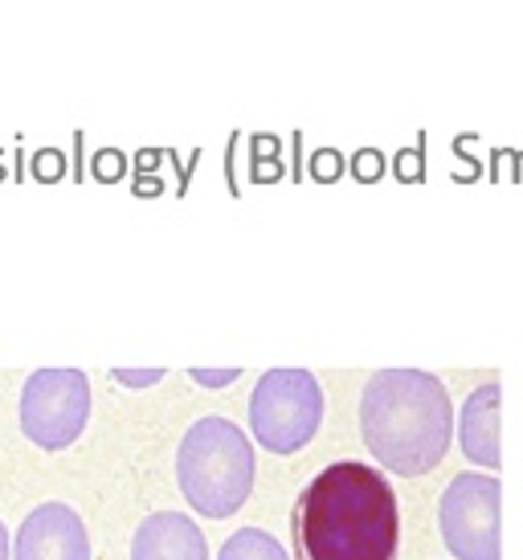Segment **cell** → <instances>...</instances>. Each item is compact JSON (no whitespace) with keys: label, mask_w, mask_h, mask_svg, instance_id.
<instances>
[{"label":"cell","mask_w":523,"mask_h":560,"mask_svg":"<svg viewBox=\"0 0 523 560\" xmlns=\"http://www.w3.org/2000/svg\"><path fill=\"white\" fill-rule=\"evenodd\" d=\"M294 560H397L400 508L393 482L369 463H332L291 508Z\"/></svg>","instance_id":"cell-1"},{"label":"cell","mask_w":523,"mask_h":560,"mask_svg":"<svg viewBox=\"0 0 523 560\" xmlns=\"http://www.w3.org/2000/svg\"><path fill=\"white\" fill-rule=\"evenodd\" d=\"M450 389L421 369H381L360 393V434L369 454L393 475L417 479L442 467L454 442Z\"/></svg>","instance_id":"cell-2"},{"label":"cell","mask_w":523,"mask_h":560,"mask_svg":"<svg viewBox=\"0 0 523 560\" xmlns=\"http://www.w3.org/2000/svg\"><path fill=\"white\" fill-rule=\"evenodd\" d=\"M176 482L193 512L230 520L254 491V446L230 418H197L176 451Z\"/></svg>","instance_id":"cell-3"},{"label":"cell","mask_w":523,"mask_h":560,"mask_svg":"<svg viewBox=\"0 0 523 560\" xmlns=\"http://www.w3.org/2000/svg\"><path fill=\"white\" fill-rule=\"evenodd\" d=\"M324 421V389L307 369H270L249 393V430L262 451L299 454Z\"/></svg>","instance_id":"cell-4"},{"label":"cell","mask_w":523,"mask_h":560,"mask_svg":"<svg viewBox=\"0 0 523 560\" xmlns=\"http://www.w3.org/2000/svg\"><path fill=\"white\" fill-rule=\"evenodd\" d=\"M21 434L42 451L74 446L91 421V381L82 369H37L30 373L21 405H16Z\"/></svg>","instance_id":"cell-5"},{"label":"cell","mask_w":523,"mask_h":560,"mask_svg":"<svg viewBox=\"0 0 523 560\" xmlns=\"http://www.w3.org/2000/svg\"><path fill=\"white\" fill-rule=\"evenodd\" d=\"M499 499L503 482L495 475H454L438 503V528L442 545L458 560H499L503 536H499Z\"/></svg>","instance_id":"cell-6"},{"label":"cell","mask_w":523,"mask_h":560,"mask_svg":"<svg viewBox=\"0 0 523 560\" xmlns=\"http://www.w3.org/2000/svg\"><path fill=\"white\" fill-rule=\"evenodd\" d=\"M13 560H91V536L70 503H42L16 528Z\"/></svg>","instance_id":"cell-7"},{"label":"cell","mask_w":523,"mask_h":560,"mask_svg":"<svg viewBox=\"0 0 523 560\" xmlns=\"http://www.w3.org/2000/svg\"><path fill=\"white\" fill-rule=\"evenodd\" d=\"M131 560H209L205 532L181 512H152L131 536Z\"/></svg>","instance_id":"cell-8"},{"label":"cell","mask_w":523,"mask_h":560,"mask_svg":"<svg viewBox=\"0 0 523 560\" xmlns=\"http://www.w3.org/2000/svg\"><path fill=\"white\" fill-rule=\"evenodd\" d=\"M458 446L475 467L499 470L503 451H499V385L487 381L470 389L458 413Z\"/></svg>","instance_id":"cell-9"},{"label":"cell","mask_w":523,"mask_h":560,"mask_svg":"<svg viewBox=\"0 0 523 560\" xmlns=\"http://www.w3.org/2000/svg\"><path fill=\"white\" fill-rule=\"evenodd\" d=\"M217 560H291L266 528H242L221 545Z\"/></svg>","instance_id":"cell-10"},{"label":"cell","mask_w":523,"mask_h":560,"mask_svg":"<svg viewBox=\"0 0 523 560\" xmlns=\"http://www.w3.org/2000/svg\"><path fill=\"white\" fill-rule=\"evenodd\" d=\"M115 381L127 389H148V385L164 381V369H115Z\"/></svg>","instance_id":"cell-11"},{"label":"cell","mask_w":523,"mask_h":560,"mask_svg":"<svg viewBox=\"0 0 523 560\" xmlns=\"http://www.w3.org/2000/svg\"><path fill=\"white\" fill-rule=\"evenodd\" d=\"M188 376L205 389H225V385L237 381V369H188Z\"/></svg>","instance_id":"cell-12"},{"label":"cell","mask_w":523,"mask_h":560,"mask_svg":"<svg viewBox=\"0 0 523 560\" xmlns=\"http://www.w3.org/2000/svg\"><path fill=\"white\" fill-rule=\"evenodd\" d=\"M0 560H13V545H9V528L0 524Z\"/></svg>","instance_id":"cell-13"}]
</instances>
